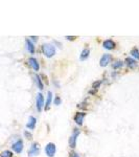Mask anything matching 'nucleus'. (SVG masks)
Wrapping results in <instances>:
<instances>
[{
    "label": "nucleus",
    "instance_id": "obj_3",
    "mask_svg": "<svg viewBox=\"0 0 139 157\" xmlns=\"http://www.w3.org/2000/svg\"><path fill=\"white\" fill-rule=\"evenodd\" d=\"M39 153H40V145L37 144V142H33L31 146V148H29L28 151L29 156H37Z\"/></svg>",
    "mask_w": 139,
    "mask_h": 157
},
{
    "label": "nucleus",
    "instance_id": "obj_7",
    "mask_svg": "<svg viewBox=\"0 0 139 157\" xmlns=\"http://www.w3.org/2000/svg\"><path fill=\"white\" fill-rule=\"evenodd\" d=\"M43 106H44V97H43V95L41 93H39L37 95V109L39 112L42 111Z\"/></svg>",
    "mask_w": 139,
    "mask_h": 157
},
{
    "label": "nucleus",
    "instance_id": "obj_8",
    "mask_svg": "<svg viewBox=\"0 0 139 157\" xmlns=\"http://www.w3.org/2000/svg\"><path fill=\"white\" fill-rule=\"evenodd\" d=\"M84 117H85V113H83V112L76 113L74 116V122L76 123L77 125H82L83 120H84Z\"/></svg>",
    "mask_w": 139,
    "mask_h": 157
},
{
    "label": "nucleus",
    "instance_id": "obj_25",
    "mask_svg": "<svg viewBox=\"0 0 139 157\" xmlns=\"http://www.w3.org/2000/svg\"><path fill=\"white\" fill-rule=\"evenodd\" d=\"M31 39H33V41H36V40H37V37H35V36H33V37H31Z\"/></svg>",
    "mask_w": 139,
    "mask_h": 157
},
{
    "label": "nucleus",
    "instance_id": "obj_16",
    "mask_svg": "<svg viewBox=\"0 0 139 157\" xmlns=\"http://www.w3.org/2000/svg\"><path fill=\"white\" fill-rule=\"evenodd\" d=\"M124 66V62L122 61H117V62H115L114 64H113V68L114 69H117V68H120V67Z\"/></svg>",
    "mask_w": 139,
    "mask_h": 157
},
{
    "label": "nucleus",
    "instance_id": "obj_9",
    "mask_svg": "<svg viewBox=\"0 0 139 157\" xmlns=\"http://www.w3.org/2000/svg\"><path fill=\"white\" fill-rule=\"evenodd\" d=\"M28 63H29V65H31V66L33 67V69H35L36 71L39 70V68H40L39 63H38V61L36 60L35 58H31V59H29V60H28Z\"/></svg>",
    "mask_w": 139,
    "mask_h": 157
},
{
    "label": "nucleus",
    "instance_id": "obj_6",
    "mask_svg": "<svg viewBox=\"0 0 139 157\" xmlns=\"http://www.w3.org/2000/svg\"><path fill=\"white\" fill-rule=\"evenodd\" d=\"M12 149H13L16 153H18V154L21 153L22 152V150H23V142L22 140H18V142H16L15 144H13Z\"/></svg>",
    "mask_w": 139,
    "mask_h": 157
},
{
    "label": "nucleus",
    "instance_id": "obj_21",
    "mask_svg": "<svg viewBox=\"0 0 139 157\" xmlns=\"http://www.w3.org/2000/svg\"><path fill=\"white\" fill-rule=\"evenodd\" d=\"M61 103H62V100L60 99L59 96H55V104L57 105V106H59V105H61Z\"/></svg>",
    "mask_w": 139,
    "mask_h": 157
},
{
    "label": "nucleus",
    "instance_id": "obj_22",
    "mask_svg": "<svg viewBox=\"0 0 139 157\" xmlns=\"http://www.w3.org/2000/svg\"><path fill=\"white\" fill-rule=\"evenodd\" d=\"M70 157H79V155L77 154V153L73 152V153H71V154H70Z\"/></svg>",
    "mask_w": 139,
    "mask_h": 157
},
{
    "label": "nucleus",
    "instance_id": "obj_24",
    "mask_svg": "<svg viewBox=\"0 0 139 157\" xmlns=\"http://www.w3.org/2000/svg\"><path fill=\"white\" fill-rule=\"evenodd\" d=\"M67 39H68V40H74L75 39V37H66Z\"/></svg>",
    "mask_w": 139,
    "mask_h": 157
},
{
    "label": "nucleus",
    "instance_id": "obj_13",
    "mask_svg": "<svg viewBox=\"0 0 139 157\" xmlns=\"http://www.w3.org/2000/svg\"><path fill=\"white\" fill-rule=\"evenodd\" d=\"M51 100H52V92H51V91H48V94H47V100H46V104L44 105V106H45V110L49 109V106H50Z\"/></svg>",
    "mask_w": 139,
    "mask_h": 157
},
{
    "label": "nucleus",
    "instance_id": "obj_12",
    "mask_svg": "<svg viewBox=\"0 0 139 157\" xmlns=\"http://www.w3.org/2000/svg\"><path fill=\"white\" fill-rule=\"evenodd\" d=\"M126 63H127V65H128V67H130V68H135V67L137 66L136 61H135L134 59H132V58H127Z\"/></svg>",
    "mask_w": 139,
    "mask_h": 157
},
{
    "label": "nucleus",
    "instance_id": "obj_19",
    "mask_svg": "<svg viewBox=\"0 0 139 157\" xmlns=\"http://www.w3.org/2000/svg\"><path fill=\"white\" fill-rule=\"evenodd\" d=\"M131 55H132L134 58H136V59H139V50L137 48L132 49V51H131Z\"/></svg>",
    "mask_w": 139,
    "mask_h": 157
},
{
    "label": "nucleus",
    "instance_id": "obj_11",
    "mask_svg": "<svg viewBox=\"0 0 139 157\" xmlns=\"http://www.w3.org/2000/svg\"><path fill=\"white\" fill-rule=\"evenodd\" d=\"M103 45H104L105 48H106V49H109V50H111V49H113V48L115 47V43L113 42L112 40H106V41L104 42V44H103Z\"/></svg>",
    "mask_w": 139,
    "mask_h": 157
},
{
    "label": "nucleus",
    "instance_id": "obj_23",
    "mask_svg": "<svg viewBox=\"0 0 139 157\" xmlns=\"http://www.w3.org/2000/svg\"><path fill=\"white\" fill-rule=\"evenodd\" d=\"M24 134H25V135H26V136H27V137H28V139H31V134H29V133H28V132H27V131H26V132H25V133H24Z\"/></svg>",
    "mask_w": 139,
    "mask_h": 157
},
{
    "label": "nucleus",
    "instance_id": "obj_15",
    "mask_svg": "<svg viewBox=\"0 0 139 157\" xmlns=\"http://www.w3.org/2000/svg\"><path fill=\"white\" fill-rule=\"evenodd\" d=\"M26 47H27V50H28L31 53H35V46H33V42H31V40H28V39L26 40Z\"/></svg>",
    "mask_w": 139,
    "mask_h": 157
},
{
    "label": "nucleus",
    "instance_id": "obj_2",
    "mask_svg": "<svg viewBox=\"0 0 139 157\" xmlns=\"http://www.w3.org/2000/svg\"><path fill=\"white\" fill-rule=\"evenodd\" d=\"M45 152H46V155L48 157H53L55 152H57V147H55V145L52 144V142L47 144L46 147H45Z\"/></svg>",
    "mask_w": 139,
    "mask_h": 157
},
{
    "label": "nucleus",
    "instance_id": "obj_18",
    "mask_svg": "<svg viewBox=\"0 0 139 157\" xmlns=\"http://www.w3.org/2000/svg\"><path fill=\"white\" fill-rule=\"evenodd\" d=\"M1 157H13V153L11 151H3L0 155Z\"/></svg>",
    "mask_w": 139,
    "mask_h": 157
},
{
    "label": "nucleus",
    "instance_id": "obj_20",
    "mask_svg": "<svg viewBox=\"0 0 139 157\" xmlns=\"http://www.w3.org/2000/svg\"><path fill=\"white\" fill-rule=\"evenodd\" d=\"M100 84H102V82H100V81H98V82H94V83H93V85H92V88L97 89L99 86H100Z\"/></svg>",
    "mask_w": 139,
    "mask_h": 157
},
{
    "label": "nucleus",
    "instance_id": "obj_14",
    "mask_svg": "<svg viewBox=\"0 0 139 157\" xmlns=\"http://www.w3.org/2000/svg\"><path fill=\"white\" fill-rule=\"evenodd\" d=\"M89 53H90V50H89L88 48L83 49V51L81 53V57H79V59H81V60H86L87 58L89 57Z\"/></svg>",
    "mask_w": 139,
    "mask_h": 157
},
{
    "label": "nucleus",
    "instance_id": "obj_17",
    "mask_svg": "<svg viewBox=\"0 0 139 157\" xmlns=\"http://www.w3.org/2000/svg\"><path fill=\"white\" fill-rule=\"evenodd\" d=\"M36 80H37V84H38L39 89H40V90H42V89H43V84H42V81H41V79H40L39 75H36Z\"/></svg>",
    "mask_w": 139,
    "mask_h": 157
},
{
    "label": "nucleus",
    "instance_id": "obj_4",
    "mask_svg": "<svg viewBox=\"0 0 139 157\" xmlns=\"http://www.w3.org/2000/svg\"><path fill=\"white\" fill-rule=\"evenodd\" d=\"M79 131L77 130V129H74V131H73L72 135H71L70 139H69V146H70V148H74L75 147V144H76V137L79 136Z\"/></svg>",
    "mask_w": 139,
    "mask_h": 157
},
{
    "label": "nucleus",
    "instance_id": "obj_10",
    "mask_svg": "<svg viewBox=\"0 0 139 157\" xmlns=\"http://www.w3.org/2000/svg\"><path fill=\"white\" fill-rule=\"evenodd\" d=\"M36 123H37V120H36V117L33 116H31L28 120V123H27L26 127L28 129H31V130H33V129H35L36 127Z\"/></svg>",
    "mask_w": 139,
    "mask_h": 157
},
{
    "label": "nucleus",
    "instance_id": "obj_5",
    "mask_svg": "<svg viewBox=\"0 0 139 157\" xmlns=\"http://www.w3.org/2000/svg\"><path fill=\"white\" fill-rule=\"evenodd\" d=\"M111 59H112L111 55H109V53H106V55H103L102 59H100V61H99V65H100L102 67H106L107 65H108L109 63L111 62Z\"/></svg>",
    "mask_w": 139,
    "mask_h": 157
},
{
    "label": "nucleus",
    "instance_id": "obj_1",
    "mask_svg": "<svg viewBox=\"0 0 139 157\" xmlns=\"http://www.w3.org/2000/svg\"><path fill=\"white\" fill-rule=\"evenodd\" d=\"M42 51H43V53H44L45 57L51 58L55 55V47L53 46L52 44H49V43L46 44V43H45L42 46Z\"/></svg>",
    "mask_w": 139,
    "mask_h": 157
}]
</instances>
